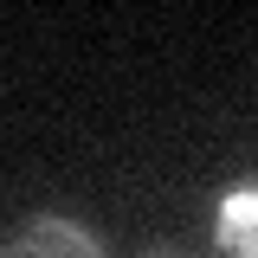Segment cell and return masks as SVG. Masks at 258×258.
Wrapping results in <instances>:
<instances>
[{
    "label": "cell",
    "instance_id": "1",
    "mask_svg": "<svg viewBox=\"0 0 258 258\" xmlns=\"http://www.w3.org/2000/svg\"><path fill=\"white\" fill-rule=\"evenodd\" d=\"M0 258H110V252H103L97 232H84L78 220H64V213H32L26 226L7 232Z\"/></svg>",
    "mask_w": 258,
    "mask_h": 258
},
{
    "label": "cell",
    "instance_id": "2",
    "mask_svg": "<svg viewBox=\"0 0 258 258\" xmlns=\"http://www.w3.org/2000/svg\"><path fill=\"white\" fill-rule=\"evenodd\" d=\"M213 239H220L226 258H258V174L226 187L220 200V220H213Z\"/></svg>",
    "mask_w": 258,
    "mask_h": 258
},
{
    "label": "cell",
    "instance_id": "3",
    "mask_svg": "<svg viewBox=\"0 0 258 258\" xmlns=\"http://www.w3.org/2000/svg\"><path fill=\"white\" fill-rule=\"evenodd\" d=\"M149 258H168V252H149Z\"/></svg>",
    "mask_w": 258,
    "mask_h": 258
}]
</instances>
